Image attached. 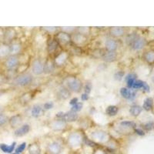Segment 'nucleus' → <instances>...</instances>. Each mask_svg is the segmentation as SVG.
I'll return each instance as SVG.
<instances>
[{"instance_id": "f257e3e1", "label": "nucleus", "mask_w": 154, "mask_h": 154, "mask_svg": "<svg viewBox=\"0 0 154 154\" xmlns=\"http://www.w3.org/2000/svg\"><path fill=\"white\" fill-rule=\"evenodd\" d=\"M126 42H127L132 49L136 51L141 50L144 48L146 44L145 38L142 36H139L137 34H130L126 38Z\"/></svg>"}, {"instance_id": "f03ea898", "label": "nucleus", "mask_w": 154, "mask_h": 154, "mask_svg": "<svg viewBox=\"0 0 154 154\" xmlns=\"http://www.w3.org/2000/svg\"><path fill=\"white\" fill-rule=\"evenodd\" d=\"M83 144V137L79 133H72L67 138V145L71 149H77Z\"/></svg>"}, {"instance_id": "7ed1b4c3", "label": "nucleus", "mask_w": 154, "mask_h": 154, "mask_svg": "<svg viewBox=\"0 0 154 154\" xmlns=\"http://www.w3.org/2000/svg\"><path fill=\"white\" fill-rule=\"evenodd\" d=\"M32 80H33V77L31 74L22 73L15 76L12 79V83L15 86L23 87V86H26L31 84Z\"/></svg>"}, {"instance_id": "20e7f679", "label": "nucleus", "mask_w": 154, "mask_h": 154, "mask_svg": "<svg viewBox=\"0 0 154 154\" xmlns=\"http://www.w3.org/2000/svg\"><path fill=\"white\" fill-rule=\"evenodd\" d=\"M66 86L70 92L72 93H80L82 89V83L78 78L74 76H69L65 79Z\"/></svg>"}, {"instance_id": "39448f33", "label": "nucleus", "mask_w": 154, "mask_h": 154, "mask_svg": "<svg viewBox=\"0 0 154 154\" xmlns=\"http://www.w3.org/2000/svg\"><path fill=\"white\" fill-rule=\"evenodd\" d=\"M90 140L95 143H107L109 140V135L103 130H96L90 135Z\"/></svg>"}, {"instance_id": "423d86ee", "label": "nucleus", "mask_w": 154, "mask_h": 154, "mask_svg": "<svg viewBox=\"0 0 154 154\" xmlns=\"http://www.w3.org/2000/svg\"><path fill=\"white\" fill-rule=\"evenodd\" d=\"M63 149V145L59 140H54L49 143L46 146L49 154H61Z\"/></svg>"}, {"instance_id": "0eeeda50", "label": "nucleus", "mask_w": 154, "mask_h": 154, "mask_svg": "<svg viewBox=\"0 0 154 154\" xmlns=\"http://www.w3.org/2000/svg\"><path fill=\"white\" fill-rule=\"evenodd\" d=\"M19 64V59L17 56H9L5 59L4 66L9 71L14 70Z\"/></svg>"}, {"instance_id": "6e6552de", "label": "nucleus", "mask_w": 154, "mask_h": 154, "mask_svg": "<svg viewBox=\"0 0 154 154\" xmlns=\"http://www.w3.org/2000/svg\"><path fill=\"white\" fill-rule=\"evenodd\" d=\"M32 71L35 75H39L44 72V64L39 60H34L32 66Z\"/></svg>"}, {"instance_id": "1a4fd4ad", "label": "nucleus", "mask_w": 154, "mask_h": 154, "mask_svg": "<svg viewBox=\"0 0 154 154\" xmlns=\"http://www.w3.org/2000/svg\"><path fill=\"white\" fill-rule=\"evenodd\" d=\"M119 93H120V95L123 98L128 100H133L137 96V93H135L134 91H132L131 89L127 87L121 88L120 90H119Z\"/></svg>"}, {"instance_id": "9d476101", "label": "nucleus", "mask_w": 154, "mask_h": 154, "mask_svg": "<svg viewBox=\"0 0 154 154\" xmlns=\"http://www.w3.org/2000/svg\"><path fill=\"white\" fill-rule=\"evenodd\" d=\"M78 118H79V116L77 112L70 110L66 112H64L62 120L64 121L65 123H72V122H75Z\"/></svg>"}, {"instance_id": "9b49d317", "label": "nucleus", "mask_w": 154, "mask_h": 154, "mask_svg": "<svg viewBox=\"0 0 154 154\" xmlns=\"http://www.w3.org/2000/svg\"><path fill=\"white\" fill-rule=\"evenodd\" d=\"M30 131V125L23 124L18 127L14 132V135L16 137H24Z\"/></svg>"}, {"instance_id": "f8f14e48", "label": "nucleus", "mask_w": 154, "mask_h": 154, "mask_svg": "<svg viewBox=\"0 0 154 154\" xmlns=\"http://www.w3.org/2000/svg\"><path fill=\"white\" fill-rule=\"evenodd\" d=\"M132 89H143V90L145 92L150 91V87H149V86L148 85V83L144 82V81L143 80H139V79H137V80L135 81Z\"/></svg>"}, {"instance_id": "ddd939ff", "label": "nucleus", "mask_w": 154, "mask_h": 154, "mask_svg": "<svg viewBox=\"0 0 154 154\" xmlns=\"http://www.w3.org/2000/svg\"><path fill=\"white\" fill-rule=\"evenodd\" d=\"M105 47L109 52H116L118 49V42L114 38H107L105 42Z\"/></svg>"}, {"instance_id": "4468645a", "label": "nucleus", "mask_w": 154, "mask_h": 154, "mask_svg": "<svg viewBox=\"0 0 154 154\" xmlns=\"http://www.w3.org/2000/svg\"><path fill=\"white\" fill-rule=\"evenodd\" d=\"M16 147V142H13L11 145L5 143H0V150L6 154H12Z\"/></svg>"}, {"instance_id": "2eb2a0df", "label": "nucleus", "mask_w": 154, "mask_h": 154, "mask_svg": "<svg viewBox=\"0 0 154 154\" xmlns=\"http://www.w3.org/2000/svg\"><path fill=\"white\" fill-rule=\"evenodd\" d=\"M22 121H23V117L21 116V115L17 114V115L12 116V117L9 118V123L12 128H18V126L21 125Z\"/></svg>"}, {"instance_id": "dca6fc26", "label": "nucleus", "mask_w": 154, "mask_h": 154, "mask_svg": "<svg viewBox=\"0 0 154 154\" xmlns=\"http://www.w3.org/2000/svg\"><path fill=\"white\" fill-rule=\"evenodd\" d=\"M10 56L9 45L5 42L0 44V59H6Z\"/></svg>"}, {"instance_id": "f3484780", "label": "nucleus", "mask_w": 154, "mask_h": 154, "mask_svg": "<svg viewBox=\"0 0 154 154\" xmlns=\"http://www.w3.org/2000/svg\"><path fill=\"white\" fill-rule=\"evenodd\" d=\"M109 33L114 38H119L125 34V29L120 26L111 27L109 29Z\"/></svg>"}, {"instance_id": "a211bd4d", "label": "nucleus", "mask_w": 154, "mask_h": 154, "mask_svg": "<svg viewBox=\"0 0 154 154\" xmlns=\"http://www.w3.org/2000/svg\"><path fill=\"white\" fill-rule=\"evenodd\" d=\"M117 58V53L116 52H109L106 51V53H104L102 56V59L106 63H112V62L115 61Z\"/></svg>"}, {"instance_id": "6ab92c4d", "label": "nucleus", "mask_w": 154, "mask_h": 154, "mask_svg": "<svg viewBox=\"0 0 154 154\" xmlns=\"http://www.w3.org/2000/svg\"><path fill=\"white\" fill-rule=\"evenodd\" d=\"M9 49H10V56H17L22 51V46L19 42H11L9 44Z\"/></svg>"}, {"instance_id": "aec40b11", "label": "nucleus", "mask_w": 154, "mask_h": 154, "mask_svg": "<svg viewBox=\"0 0 154 154\" xmlns=\"http://www.w3.org/2000/svg\"><path fill=\"white\" fill-rule=\"evenodd\" d=\"M66 126V123L62 119H56L50 123V127L54 130H62Z\"/></svg>"}, {"instance_id": "412c9836", "label": "nucleus", "mask_w": 154, "mask_h": 154, "mask_svg": "<svg viewBox=\"0 0 154 154\" xmlns=\"http://www.w3.org/2000/svg\"><path fill=\"white\" fill-rule=\"evenodd\" d=\"M71 92L66 87H61L57 93L58 98L62 100H66L70 97Z\"/></svg>"}, {"instance_id": "4be33fe9", "label": "nucleus", "mask_w": 154, "mask_h": 154, "mask_svg": "<svg viewBox=\"0 0 154 154\" xmlns=\"http://www.w3.org/2000/svg\"><path fill=\"white\" fill-rule=\"evenodd\" d=\"M15 37V31L12 29H5L3 34V38L5 40V43L8 44V42H11Z\"/></svg>"}, {"instance_id": "5701e85b", "label": "nucleus", "mask_w": 154, "mask_h": 154, "mask_svg": "<svg viewBox=\"0 0 154 154\" xmlns=\"http://www.w3.org/2000/svg\"><path fill=\"white\" fill-rule=\"evenodd\" d=\"M57 38L58 40L60 41V42H63L64 44H67L72 40L71 39V35H69L67 32H60L57 34Z\"/></svg>"}, {"instance_id": "b1692460", "label": "nucleus", "mask_w": 154, "mask_h": 154, "mask_svg": "<svg viewBox=\"0 0 154 154\" xmlns=\"http://www.w3.org/2000/svg\"><path fill=\"white\" fill-rule=\"evenodd\" d=\"M41 147L39 145L35 143H31L28 146V152L29 154H41Z\"/></svg>"}, {"instance_id": "393cba45", "label": "nucleus", "mask_w": 154, "mask_h": 154, "mask_svg": "<svg viewBox=\"0 0 154 154\" xmlns=\"http://www.w3.org/2000/svg\"><path fill=\"white\" fill-rule=\"evenodd\" d=\"M67 60V54L65 52H63L60 54L58 55L56 58L55 59V64L58 66H63L64 63L66 62Z\"/></svg>"}, {"instance_id": "a878e982", "label": "nucleus", "mask_w": 154, "mask_h": 154, "mask_svg": "<svg viewBox=\"0 0 154 154\" xmlns=\"http://www.w3.org/2000/svg\"><path fill=\"white\" fill-rule=\"evenodd\" d=\"M71 39L76 44H82L83 42H86V38L85 35L78 32V33L71 35Z\"/></svg>"}, {"instance_id": "bb28decb", "label": "nucleus", "mask_w": 154, "mask_h": 154, "mask_svg": "<svg viewBox=\"0 0 154 154\" xmlns=\"http://www.w3.org/2000/svg\"><path fill=\"white\" fill-rule=\"evenodd\" d=\"M118 112H119V108L116 106L110 105L107 106V108L106 109V113L109 116H115L117 115Z\"/></svg>"}, {"instance_id": "cd10ccee", "label": "nucleus", "mask_w": 154, "mask_h": 154, "mask_svg": "<svg viewBox=\"0 0 154 154\" xmlns=\"http://www.w3.org/2000/svg\"><path fill=\"white\" fill-rule=\"evenodd\" d=\"M137 80V75L134 73L128 74L126 76V82L129 89H132L135 81Z\"/></svg>"}, {"instance_id": "c85d7f7f", "label": "nucleus", "mask_w": 154, "mask_h": 154, "mask_svg": "<svg viewBox=\"0 0 154 154\" xmlns=\"http://www.w3.org/2000/svg\"><path fill=\"white\" fill-rule=\"evenodd\" d=\"M42 112V107L40 105H35L33 106V107L32 108L31 110V115L32 117L37 118L39 116L41 115V113Z\"/></svg>"}, {"instance_id": "c756f323", "label": "nucleus", "mask_w": 154, "mask_h": 154, "mask_svg": "<svg viewBox=\"0 0 154 154\" xmlns=\"http://www.w3.org/2000/svg\"><path fill=\"white\" fill-rule=\"evenodd\" d=\"M143 110V108L140 106L139 105H133L130 107V113L133 116L137 117L138 116H140V114L141 113Z\"/></svg>"}, {"instance_id": "7c9ffc66", "label": "nucleus", "mask_w": 154, "mask_h": 154, "mask_svg": "<svg viewBox=\"0 0 154 154\" xmlns=\"http://www.w3.org/2000/svg\"><path fill=\"white\" fill-rule=\"evenodd\" d=\"M143 59L149 64L154 63V50H149L144 54Z\"/></svg>"}, {"instance_id": "2f4dec72", "label": "nucleus", "mask_w": 154, "mask_h": 154, "mask_svg": "<svg viewBox=\"0 0 154 154\" xmlns=\"http://www.w3.org/2000/svg\"><path fill=\"white\" fill-rule=\"evenodd\" d=\"M152 106H153V99L151 97H147L144 100L143 105V108L146 111H149L152 109Z\"/></svg>"}, {"instance_id": "473e14b6", "label": "nucleus", "mask_w": 154, "mask_h": 154, "mask_svg": "<svg viewBox=\"0 0 154 154\" xmlns=\"http://www.w3.org/2000/svg\"><path fill=\"white\" fill-rule=\"evenodd\" d=\"M54 64L55 63H53V60H49L46 61V63H45L44 65V72L46 73H50L54 70Z\"/></svg>"}, {"instance_id": "72a5a7b5", "label": "nucleus", "mask_w": 154, "mask_h": 154, "mask_svg": "<svg viewBox=\"0 0 154 154\" xmlns=\"http://www.w3.org/2000/svg\"><path fill=\"white\" fill-rule=\"evenodd\" d=\"M121 127L125 128V129H134L137 126V124L133 121H129V120H124L122 121L119 123Z\"/></svg>"}, {"instance_id": "f704fd0d", "label": "nucleus", "mask_w": 154, "mask_h": 154, "mask_svg": "<svg viewBox=\"0 0 154 154\" xmlns=\"http://www.w3.org/2000/svg\"><path fill=\"white\" fill-rule=\"evenodd\" d=\"M58 46H59V42L56 40V39H53L48 44V51L49 53H54L55 51L57 49Z\"/></svg>"}, {"instance_id": "c9c22d12", "label": "nucleus", "mask_w": 154, "mask_h": 154, "mask_svg": "<svg viewBox=\"0 0 154 154\" xmlns=\"http://www.w3.org/2000/svg\"><path fill=\"white\" fill-rule=\"evenodd\" d=\"M26 148V143L23 142L16 147L14 152H16L17 154H22L25 151Z\"/></svg>"}, {"instance_id": "e433bc0d", "label": "nucleus", "mask_w": 154, "mask_h": 154, "mask_svg": "<svg viewBox=\"0 0 154 154\" xmlns=\"http://www.w3.org/2000/svg\"><path fill=\"white\" fill-rule=\"evenodd\" d=\"M82 106H83V104L82 103H80V102H78L76 104H75L74 106H72V108H71V111H73L75 112H78L79 111L82 110Z\"/></svg>"}, {"instance_id": "4c0bfd02", "label": "nucleus", "mask_w": 154, "mask_h": 154, "mask_svg": "<svg viewBox=\"0 0 154 154\" xmlns=\"http://www.w3.org/2000/svg\"><path fill=\"white\" fill-rule=\"evenodd\" d=\"M9 122V117L5 114H2L0 115V126H5L6 123Z\"/></svg>"}, {"instance_id": "58836bf2", "label": "nucleus", "mask_w": 154, "mask_h": 154, "mask_svg": "<svg viewBox=\"0 0 154 154\" xmlns=\"http://www.w3.org/2000/svg\"><path fill=\"white\" fill-rule=\"evenodd\" d=\"M154 128V123L153 122H148V123H145L143 125V129L146 131H151L152 130H153Z\"/></svg>"}, {"instance_id": "ea45409f", "label": "nucleus", "mask_w": 154, "mask_h": 154, "mask_svg": "<svg viewBox=\"0 0 154 154\" xmlns=\"http://www.w3.org/2000/svg\"><path fill=\"white\" fill-rule=\"evenodd\" d=\"M124 76V72L123 71H118L114 74V79L117 81H121L123 77Z\"/></svg>"}, {"instance_id": "a19ab883", "label": "nucleus", "mask_w": 154, "mask_h": 154, "mask_svg": "<svg viewBox=\"0 0 154 154\" xmlns=\"http://www.w3.org/2000/svg\"><path fill=\"white\" fill-rule=\"evenodd\" d=\"M8 81L7 75H5L3 73H0V85L5 84Z\"/></svg>"}, {"instance_id": "79ce46f5", "label": "nucleus", "mask_w": 154, "mask_h": 154, "mask_svg": "<svg viewBox=\"0 0 154 154\" xmlns=\"http://www.w3.org/2000/svg\"><path fill=\"white\" fill-rule=\"evenodd\" d=\"M92 90V84L91 82H87L84 86V91L86 94L89 95Z\"/></svg>"}, {"instance_id": "37998d69", "label": "nucleus", "mask_w": 154, "mask_h": 154, "mask_svg": "<svg viewBox=\"0 0 154 154\" xmlns=\"http://www.w3.org/2000/svg\"><path fill=\"white\" fill-rule=\"evenodd\" d=\"M89 27H79V33L82 34V35H83L89 33Z\"/></svg>"}, {"instance_id": "c03bdc74", "label": "nucleus", "mask_w": 154, "mask_h": 154, "mask_svg": "<svg viewBox=\"0 0 154 154\" xmlns=\"http://www.w3.org/2000/svg\"><path fill=\"white\" fill-rule=\"evenodd\" d=\"M53 106H54V103H53V102H47L46 103L43 105V108L46 109V110H49L51 109H53Z\"/></svg>"}, {"instance_id": "a18cd8bd", "label": "nucleus", "mask_w": 154, "mask_h": 154, "mask_svg": "<svg viewBox=\"0 0 154 154\" xmlns=\"http://www.w3.org/2000/svg\"><path fill=\"white\" fill-rule=\"evenodd\" d=\"M134 132L136 133V134H137L140 137H143L144 135H145L144 130H142V129H140V128H135Z\"/></svg>"}, {"instance_id": "49530a36", "label": "nucleus", "mask_w": 154, "mask_h": 154, "mask_svg": "<svg viewBox=\"0 0 154 154\" xmlns=\"http://www.w3.org/2000/svg\"><path fill=\"white\" fill-rule=\"evenodd\" d=\"M62 28H63V32H67V33H70L75 30V27H62Z\"/></svg>"}, {"instance_id": "de8ad7c7", "label": "nucleus", "mask_w": 154, "mask_h": 154, "mask_svg": "<svg viewBox=\"0 0 154 154\" xmlns=\"http://www.w3.org/2000/svg\"><path fill=\"white\" fill-rule=\"evenodd\" d=\"M93 154H108L106 150L103 149H96V150L93 152Z\"/></svg>"}, {"instance_id": "09e8293b", "label": "nucleus", "mask_w": 154, "mask_h": 154, "mask_svg": "<svg viewBox=\"0 0 154 154\" xmlns=\"http://www.w3.org/2000/svg\"><path fill=\"white\" fill-rule=\"evenodd\" d=\"M44 29L46 30L48 32H53L56 30V27H53V26H49V27H42Z\"/></svg>"}, {"instance_id": "8fccbe9b", "label": "nucleus", "mask_w": 154, "mask_h": 154, "mask_svg": "<svg viewBox=\"0 0 154 154\" xmlns=\"http://www.w3.org/2000/svg\"><path fill=\"white\" fill-rule=\"evenodd\" d=\"M78 102H79V100H78V98H77V97H74V98H72V100H70L69 104L72 106H74L75 104H76Z\"/></svg>"}, {"instance_id": "3c124183", "label": "nucleus", "mask_w": 154, "mask_h": 154, "mask_svg": "<svg viewBox=\"0 0 154 154\" xmlns=\"http://www.w3.org/2000/svg\"><path fill=\"white\" fill-rule=\"evenodd\" d=\"M89 96L88 94H86V93H83L81 96V99H82V101H86V100H89Z\"/></svg>"}, {"instance_id": "603ef678", "label": "nucleus", "mask_w": 154, "mask_h": 154, "mask_svg": "<svg viewBox=\"0 0 154 154\" xmlns=\"http://www.w3.org/2000/svg\"><path fill=\"white\" fill-rule=\"evenodd\" d=\"M4 112V109L2 108H0V115H2V114H3Z\"/></svg>"}, {"instance_id": "864d4df0", "label": "nucleus", "mask_w": 154, "mask_h": 154, "mask_svg": "<svg viewBox=\"0 0 154 154\" xmlns=\"http://www.w3.org/2000/svg\"><path fill=\"white\" fill-rule=\"evenodd\" d=\"M12 154H17V153H16V152H12Z\"/></svg>"}, {"instance_id": "5fc2aeb1", "label": "nucleus", "mask_w": 154, "mask_h": 154, "mask_svg": "<svg viewBox=\"0 0 154 154\" xmlns=\"http://www.w3.org/2000/svg\"><path fill=\"white\" fill-rule=\"evenodd\" d=\"M75 154H79V153H75Z\"/></svg>"}]
</instances>
